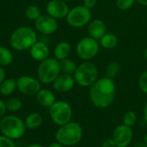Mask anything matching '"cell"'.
Segmentation results:
<instances>
[{
	"label": "cell",
	"mask_w": 147,
	"mask_h": 147,
	"mask_svg": "<svg viewBox=\"0 0 147 147\" xmlns=\"http://www.w3.org/2000/svg\"><path fill=\"white\" fill-rule=\"evenodd\" d=\"M116 95V87L113 79L107 77L98 78L89 90L91 103L98 109H107L112 105Z\"/></svg>",
	"instance_id": "1"
},
{
	"label": "cell",
	"mask_w": 147,
	"mask_h": 147,
	"mask_svg": "<svg viewBox=\"0 0 147 147\" xmlns=\"http://www.w3.org/2000/svg\"><path fill=\"white\" fill-rule=\"evenodd\" d=\"M83 137V128L80 124L70 121L60 126L56 132V140L64 146H72L80 142Z\"/></svg>",
	"instance_id": "2"
},
{
	"label": "cell",
	"mask_w": 147,
	"mask_h": 147,
	"mask_svg": "<svg viewBox=\"0 0 147 147\" xmlns=\"http://www.w3.org/2000/svg\"><path fill=\"white\" fill-rule=\"evenodd\" d=\"M37 40V36L34 29L29 27H20L16 29L9 39L10 46L18 51L30 48Z\"/></svg>",
	"instance_id": "3"
},
{
	"label": "cell",
	"mask_w": 147,
	"mask_h": 147,
	"mask_svg": "<svg viewBox=\"0 0 147 147\" xmlns=\"http://www.w3.org/2000/svg\"><path fill=\"white\" fill-rule=\"evenodd\" d=\"M24 122L15 115H6L0 121V131L3 136L10 140L22 138L25 134Z\"/></svg>",
	"instance_id": "4"
},
{
	"label": "cell",
	"mask_w": 147,
	"mask_h": 147,
	"mask_svg": "<svg viewBox=\"0 0 147 147\" xmlns=\"http://www.w3.org/2000/svg\"><path fill=\"white\" fill-rule=\"evenodd\" d=\"M76 83L81 87H90L98 79V69L91 61L81 63L74 73Z\"/></svg>",
	"instance_id": "5"
},
{
	"label": "cell",
	"mask_w": 147,
	"mask_h": 147,
	"mask_svg": "<svg viewBox=\"0 0 147 147\" xmlns=\"http://www.w3.org/2000/svg\"><path fill=\"white\" fill-rule=\"evenodd\" d=\"M37 74L40 83L45 84L53 83L60 74L59 61L53 58L46 59L39 65Z\"/></svg>",
	"instance_id": "6"
},
{
	"label": "cell",
	"mask_w": 147,
	"mask_h": 147,
	"mask_svg": "<svg viewBox=\"0 0 147 147\" xmlns=\"http://www.w3.org/2000/svg\"><path fill=\"white\" fill-rule=\"evenodd\" d=\"M100 51L99 41L90 36L82 38L77 44L76 52L78 56L84 60L90 61L97 56Z\"/></svg>",
	"instance_id": "7"
},
{
	"label": "cell",
	"mask_w": 147,
	"mask_h": 147,
	"mask_svg": "<svg viewBox=\"0 0 147 147\" xmlns=\"http://www.w3.org/2000/svg\"><path fill=\"white\" fill-rule=\"evenodd\" d=\"M49 113L53 122L59 127L70 122L72 117V109L71 105L65 101L55 102L50 107Z\"/></svg>",
	"instance_id": "8"
},
{
	"label": "cell",
	"mask_w": 147,
	"mask_h": 147,
	"mask_svg": "<svg viewBox=\"0 0 147 147\" xmlns=\"http://www.w3.org/2000/svg\"><path fill=\"white\" fill-rule=\"evenodd\" d=\"M92 20L91 9L84 5H78L69 10L66 16L67 23L72 28H83Z\"/></svg>",
	"instance_id": "9"
},
{
	"label": "cell",
	"mask_w": 147,
	"mask_h": 147,
	"mask_svg": "<svg viewBox=\"0 0 147 147\" xmlns=\"http://www.w3.org/2000/svg\"><path fill=\"white\" fill-rule=\"evenodd\" d=\"M134 132L132 127L124 124L117 126L112 134V139L117 147H127L133 140Z\"/></svg>",
	"instance_id": "10"
},
{
	"label": "cell",
	"mask_w": 147,
	"mask_h": 147,
	"mask_svg": "<svg viewBox=\"0 0 147 147\" xmlns=\"http://www.w3.org/2000/svg\"><path fill=\"white\" fill-rule=\"evenodd\" d=\"M16 88L18 90L28 96L36 95L40 90V81L29 77V76H22L19 78L16 81Z\"/></svg>",
	"instance_id": "11"
},
{
	"label": "cell",
	"mask_w": 147,
	"mask_h": 147,
	"mask_svg": "<svg viewBox=\"0 0 147 147\" xmlns=\"http://www.w3.org/2000/svg\"><path fill=\"white\" fill-rule=\"evenodd\" d=\"M46 9L47 15L55 19H61L66 17L70 10L67 3L62 0H50L47 4Z\"/></svg>",
	"instance_id": "12"
},
{
	"label": "cell",
	"mask_w": 147,
	"mask_h": 147,
	"mask_svg": "<svg viewBox=\"0 0 147 147\" xmlns=\"http://www.w3.org/2000/svg\"><path fill=\"white\" fill-rule=\"evenodd\" d=\"M35 28L43 34H52L58 29V22L49 15H42L35 21Z\"/></svg>",
	"instance_id": "13"
},
{
	"label": "cell",
	"mask_w": 147,
	"mask_h": 147,
	"mask_svg": "<svg viewBox=\"0 0 147 147\" xmlns=\"http://www.w3.org/2000/svg\"><path fill=\"white\" fill-rule=\"evenodd\" d=\"M75 78L69 74H59L53 82V89L59 93H65L71 90L75 85Z\"/></svg>",
	"instance_id": "14"
},
{
	"label": "cell",
	"mask_w": 147,
	"mask_h": 147,
	"mask_svg": "<svg viewBox=\"0 0 147 147\" xmlns=\"http://www.w3.org/2000/svg\"><path fill=\"white\" fill-rule=\"evenodd\" d=\"M88 33L89 36L97 40H100L107 33V27L105 22L101 19L91 20L88 24Z\"/></svg>",
	"instance_id": "15"
},
{
	"label": "cell",
	"mask_w": 147,
	"mask_h": 147,
	"mask_svg": "<svg viewBox=\"0 0 147 147\" xmlns=\"http://www.w3.org/2000/svg\"><path fill=\"white\" fill-rule=\"evenodd\" d=\"M30 55L34 59L41 62L48 58L49 49L45 43L35 42L30 47Z\"/></svg>",
	"instance_id": "16"
},
{
	"label": "cell",
	"mask_w": 147,
	"mask_h": 147,
	"mask_svg": "<svg viewBox=\"0 0 147 147\" xmlns=\"http://www.w3.org/2000/svg\"><path fill=\"white\" fill-rule=\"evenodd\" d=\"M36 100L41 106L47 108H50L56 102L54 94L47 89L39 90V92L36 94Z\"/></svg>",
	"instance_id": "17"
},
{
	"label": "cell",
	"mask_w": 147,
	"mask_h": 147,
	"mask_svg": "<svg viewBox=\"0 0 147 147\" xmlns=\"http://www.w3.org/2000/svg\"><path fill=\"white\" fill-rule=\"evenodd\" d=\"M71 45L66 41H61L59 44H57V46L55 47L53 50V54L55 59L60 61L62 59H67L71 53Z\"/></svg>",
	"instance_id": "18"
},
{
	"label": "cell",
	"mask_w": 147,
	"mask_h": 147,
	"mask_svg": "<svg viewBox=\"0 0 147 147\" xmlns=\"http://www.w3.org/2000/svg\"><path fill=\"white\" fill-rule=\"evenodd\" d=\"M99 40L100 46L108 50L113 49L118 45V37L113 33H106Z\"/></svg>",
	"instance_id": "19"
},
{
	"label": "cell",
	"mask_w": 147,
	"mask_h": 147,
	"mask_svg": "<svg viewBox=\"0 0 147 147\" xmlns=\"http://www.w3.org/2000/svg\"><path fill=\"white\" fill-rule=\"evenodd\" d=\"M42 123V117L38 113L29 114L25 120V127L28 129H36Z\"/></svg>",
	"instance_id": "20"
},
{
	"label": "cell",
	"mask_w": 147,
	"mask_h": 147,
	"mask_svg": "<svg viewBox=\"0 0 147 147\" xmlns=\"http://www.w3.org/2000/svg\"><path fill=\"white\" fill-rule=\"evenodd\" d=\"M59 67H60V71H62L63 73L71 75L75 73L78 66L72 59L67 58L59 61Z\"/></svg>",
	"instance_id": "21"
},
{
	"label": "cell",
	"mask_w": 147,
	"mask_h": 147,
	"mask_svg": "<svg viewBox=\"0 0 147 147\" xmlns=\"http://www.w3.org/2000/svg\"><path fill=\"white\" fill-rule=\"evenodd\" d=\"M16 88V81L13 78L5 79L0 84V93L3 96L11 95Z\"/></svg>",
	"instance_id": "22"
},
{
	"label": "cell",
	"mask_w": 147,
	"mask_h": 147,
	"mask_svg": "<svg viewBox=\"0 0 147 147\" xmlns=\"http://www.w3.org/2000/svg\"><path fill=\"white\" fill-rule=\"evenodd\" d=\"M120 71H121V64L118 61H111L106 66L105 77L114 79L119 74Z\"/></svg>",
	"instance_id": "23"
},
{
	"label": "cell",
	"mask_w": 147,
	"mask_h": 147,
	"mask_svg": "<svg viewBox=\"0 0 147 147\" xmlns=\"http://www.w3.org/2000/svg\"><path fill=\"white\" fill-rule=\"evenodd\" d=\"M13 61L12 53L4 47H0V65L7 66Z\"/></svg>",
	"instance_id": "24"
},
{
	"label": "cell",
	"mask_w": 147,
	"mask_h": 147,
	"mask_svg": "<svg viewBox=\"0 0 147 147\" xmlns=\"http://www.w3.org/2000/svg\"><path fill=\"white\" fill-rule=\"evenodd\" d=\"M27 18H28L31 21H36L41 15H40V9L36 5H30L26 9L25 11Z\"/></svg>",
	"instance_id": "25"
},
{
	"label": "cell",
	"mask_w": 147,
	"mask_h": 147,
	"mask_svg": "<svg viewBox=\"0 0 147 147\" xmlns=\"http://www.w3.org/2000/svg\"><path fill=\"white\" fill-rule=\"evenodd\" d=\"M122 124L133 127L136 122H137V115L135 112L134 111H127L123 115V119H122Z\"/></svg>",
	"instance_id": "26"
},
{
	"label": "cell",
	"mask_w": 147,
	"mask_h": 147,
	"mask_svg": "<svg viewBox=\"0 0 147 147\" xmlns=\"http://www.w3.org/2000/svg\"><path fill=\"white\" fill-rule=\"evenodd\" d=\"M22 103L20 99L16 97H11L6 102V108L8 110L11 112H16L22 109Z\"/></svg>",
	"instance_id": "27"
},
{
	"label": "cell",
	"mask_w": 147,
	"mask_h": 147,
	"mask_svg": "<svg viewBox=\"0 0 147 147\" xmlns=\"http://www.w3.org/2000/svg\"><path fill=\"white\" fill-rule=\"evenodd\" d=\"M136 3L135 0H116V7L121 10H128Z\"/></svg>",
	"instance_id": "28"
},
{
	"label": "cell",
	"mask_w": 147,
	"mask_h": 147,
	"mask_svg": "<svg viewBox=\"0 0 147 147\" xmlns=\"http://www.w3.org/2000/svg\"><path fill=\"white\" fill-rule=\"evenodd\" d=\"M138 84H139V88L140 90L144 93L147 95V70L145 71L140 77L139 78V82H138Z\"/></svg>",
	"instance_id": "29"
},
{
	"label": "cell",
	"mask_w": 147,
	"mask_h": 147,
	"mask_svg": "<svg viewBox=\"0 0 147 147\" xmlns=\"http://www.w3.org/2000/svg\"><path fill=\"white\" fill-rule=\"evenodd\" d=\"M0 147H16L12 140L5 137L0 136Z\"/></svg>",
	"instance_id": "30"
},
{
	"label": "cell",
	"mask_w": 147,
	"mask_h": 147,
	"mask_svg": "<svg viewBox=\"0 0 147 147\" xmlns=\"http://www.w3.org/2000/svg\"><path fill=\"white\" fill-rule=\"evenodd\" d=\"M97 4V0H84V4L88 9H91Z\"/></svg>",
	"instance_id": "31"
},
{
	"label": "cell",
	"mask_w": 147,
	"mask_h": 147,
	"mask_svg": "<svg viewBox=\"0 0 147 147\" xmlns=\"http://www.w3.org/2000/svg\"><path fill=\"white\" fill-rule=\"evenodd\" d=\"M101 147H117L115 141L113 140L112 138H109V139H107L105 140L102 144V146Z\"/></svg>",
	"instance_id": "32"
},
{
	"label": "cell",
	"mask_w": 147,
	"mask_h": 147,
	"mask_svg": "<svg viewBox=\"0 0 147 147\" xmlns=\"http://www.w3.org/2000/svg\"><path fill=\"white\" fill-rule=\"evenodd\" d=\"M6 110H7L6 102H4L3 100L0 99V119H2L3 117V115L6 113Z\"/></svg>",
	"instance_id": "33"
},
{
	"label": "cell",
	"mask_w": 147,
	"mask_h": 147,
	"mask_svg": "<svg viewBox=\"0 0 147 147\" xmlns=\"http://www.w3.org/2000/svg\"><path fill=\"white\" fill-rule=\"evenodd\" d=\"M5 80V71L3 68L0 67V84Z\"/></svg>",
	"instance_id": "34"
},
{
	"label": "cell",
	"mask_w": 147,
	"mask_h": 147,
	"mask_svg": "<svg viewBox=\"0 0 147 147\" xmlns=\"http://www.w3.org/2000/svg\"><path fill=\"white\" fill-rule=\"evenodd\" d=\"M144 119H145V121L147 124V101L145 103V106H144Z\"/></svg>",
	"instance_id": "35"
},
{
	"label": "cell",
	"mask_w": 147,
	"mask_h": 147,
	"mask_svg": "<svg viewBox=\"0 0 147 147\" xmlns=\"http://www.w3.org/2000/svg\"><path fill=\"white\" fill-rule=\"evenodd\" d=\"M48 147H64V146L61 145L60 143H59V142L57 141V142H53V143L50 144Z\"/></svg>",
	"instance_id": "36"
},
{
	"label": "cell",
	"mask_w": 147,
	"mask_h": 147,
	"mask_svg": "<svg viewBox=\"0 0 147 147\" xmlns=\"http://www.w3.org/2000/svg\"><path fill=\"white\" fill-rule=\"evenodd\" d=\"M136 3H140V5H143V6H147V0H135Z\"/></svg>",
	"instance_id": "37"
},
{
	"label": "cell",
	"mask_w": 147,
	"mask_h": 147,
	"mask_svg": "<svg viewBox=\"0 0 147 147\" xmlns=\"http://www.w3.org/2000/svg\"><path fill=\"white\" fill-rule=\"evenodd\" d=\"M134 147H147V145L146 143L142 142V143H139V144L135 145Z\"/></svg>",
	"instance_id": "38"
},
{
	"label": "cell",
	"mask_w": 147,
	"mask_h": 147,
	"mask_svg": "<svg viewBox=\"0 0 147 147\" xmlns=\"http://www.w3.org/2000/svg\"><path fill=\"white\" fill-rule=\"evenodd\" d=\"M143 56H144V58L147 60V47L145 48V50H144V52H143Z\"/></svg>",
	"instance_id": "39"
},
{
	"label": "cell",
	"mask_w": 147,
	"mask_h": 147,
	"mask_svg": "<svg viewBox=\"0 0 147 147\" xmlns=\"http://www.w3.org/2000/svg\"><path fill=\"white\" fill-rule=\"evenodd\" d=\"M27 147H43L42 146H40V145H36V144H34V145H29Z\"/></svg>",
	"instance_id": "40"
},
{
	"label": "cell",
	"mask_w": 147,
	"mask_h": 147,
	"mask_svg": "<svg viewBox=\"0 0 147 147\" xmlns=\"http://www.w3.org/2000/svg\"><path fill=\"white\" fill-rule=\"evenodd\" d=\"M144 143H146V144L147 145V133L146 134L145 137H144Z\"/></svg>",
	"instance_id": "41"
},
{
	"label": "cell",
	"mask_w": 147,
	"mask_h": 147,
	"mask_svg": "<svg viewBox=\"0 0 147 147\" xmlns=\"http://www.w3.org/2000/svg\"><path fill=\"white\" fill-rule=\"evenodd\" d=\"M62 1H65V2H66V1H69V0H62Z\"/></svg>",
	"instance_id": "42"
}]
</instances>
